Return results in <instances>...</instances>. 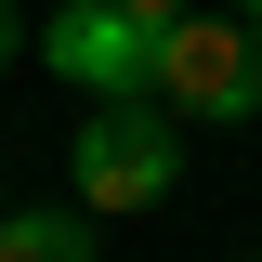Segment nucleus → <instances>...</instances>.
<instances>
[{"instance_id": "f257e3e1", "label": "nucleus", "mask_w": 262, "mask_h": 262, "mask_svg": "<svg viewBox=\"0 0 262 262\" xmlns=\"http://www.w3.org/2000/svg\"><path fill=\"white\" fill-rule=\"evenodd\" d=\"M184 170V105L170 92H105L79 118V210H144Z\"/></svg>"}, {"instance_id": "f03ea898", "label": "nucleus", "mask_w": 262, "mask_h": 262, "mask_svg": "<svg viewBox=\"0 0 262 262\" xmlns=\"http://www.w3.org/2000/svg\"><path fill=\"white\" fill-rule=\"evenodd\" d=\"M158 92L184 118H262V13H210L196 0L184 27H158Z\"/></svg>"}, {"instance_id": "7ed1b4c3", "label": "nucleus", "mask_w": 262, "mask_h": 262, "mask_svg": "<svg viewBox=\"0 0 262 262\" xmlns=\"http://www.w3.org/2000/svg\"><path fill=\"white\" fill-rule=\"evenodd\" d=\"M39 53H53L79 92H158V27H144L131 0H66L53 27H39Z\"/></svg>"}, {"instance_id": "20e7f679", "label": "nucleus", "mask_w": 262, "mask_h": 262, "mask_svg": "<svg viewBox=\"0 0 262 262\" xmlns=\"http://www.w3.org/2000/svg\"><path fill=\"white\" fill-rule=\"evenodd\" d=\"M0 262H92L79 210H0Z\"/></svg>"}, {"instance_id": "39448f33", "label": "nucleus", "mask_w": 262, "mask_h": 262, "mask_svg": "<svg viewBox=\"0 0 262 262\" xmlns=\"http://www.w3.org/2000/svg\"><path fill=\"white\" fill-rule=\"evenodd\" d=\"M131 13H144V27H184V13H196V0H131Z\"/></svg>"}, {"instance_id": "423d86ee", "label": "nucleus", "mask_w": 262, "mask_h": 262, "mask_svg": "<svg viewBox=\"0 0 262 262\" xmlns=\"http://www.w3.org/2000/svg\"><path fill=\"white\" fill-rule=\"evenodd\" d=\"M13 39H27V27H13V0H0V53H13Z\"/></svg>"}, {"instance_id": "0eeeda50", "label": "nucleus", "mask_w": 262, "mask_h": 262, "mask_svg": "<svg viewBox=\"0 0 262 262\" xmlns=\"http://www.w3.org/2000/svg\"><path fill=\"white\" fill-rule=\"evenodd\" d=\"M236 13H262V0H236Z\"/></svg>"}]
</instances>
